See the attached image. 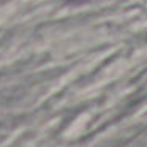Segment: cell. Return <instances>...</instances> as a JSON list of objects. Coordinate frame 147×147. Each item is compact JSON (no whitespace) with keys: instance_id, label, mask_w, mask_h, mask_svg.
<instances>
[{"instance_id":"cell-1","label":"cell","mask_w":147,"mask_h":147,"mask_svg":"<svg viewBox=\"0 0 147 147\" xmlns=\"http://www.w3.org/2000/svg\"><path fill=\"white\" fill-rule=\"evenodd\" d=\"M67 3H81V2H84V0H65Z\"/></svg>"}]
</instances>
